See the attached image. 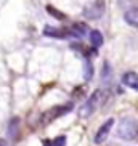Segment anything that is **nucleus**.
<instances>
[{"instance_id":"f257e3e1","label":"nucleus","mask_w":138,"mask_h":146,"mask_svg":"<svg viewBox=\"0 0 138 146\" xmlns=\"http://www.w3.org/2000/svg\"><path fill=\"white\" fill-rule=\"evenodd\" d=\"M117 137L127 141L138 143V119L133 117H124L117 129Z\"/></svg>"},{"instance_id":"f03ea898","label":"nucleus","mask_w":138,"mask_h":146,"mask_svg":"<svg viewBox=\"0 0 138 146\" xmlns=\"http://www.w3.org/2000/svg\"><path fill=\"white\" fill-rule=\"evenodd\" d=\"M74 104L72 103H66V104H60V106H53L50 108V109H47V111H43V114L40 116V125H48L52 124L55 119H58V117L64 116L66 112H69L71 109H72Z\"/></svg>"},{"instance_id":"7ed1b4c3","label":"nucleus","mask_w":138,"mask_h":146,"mask_svg":"<svg viewBox=\"0 0 138 146\" xmlns=\"http://www.w3.org/2000/svg\"><path fill=\"white\" fill-rule=\"evenodd\" d=\"M101 96H103V90H96L95 93L92 95L90 98H88L85 103L82 104L80 111H79L80 117H90L92 114L95 112V109H96V106H98V103L101 101Z\"/></svg>"},{"instance_id":"20e7f679","label":"nucleus","mask_w":138,"mask_h":146,"mask_svg":"<svg viewBox=\"0 0 138 146\" xmlns=\"http://www.w3.org/2000/svg\"><path fill=\"white\" fill-rule=\"evenodd\" d=\"M104 13V3L103 0H95L93 3H90L88 7H85V11H84V15H85L88 19H98V18H101Z\"/></svg>"},{"instance_id":"39448f33","label":"nucleus","mask_w":138,"mask_h":146,"mask_svg":"<svg viewBox=\"0 0 138 146\" xmlns=\"http://www.w3.org/2000/svg\"><path fill=\"white\" fill-rule=\"evenodd\" d=\"M112 125H114V119H108L106 122H104L101 127L98 129V132L95 133V138H93V141L96 143V145H101V143L108 138V135H109V132H111V129H112Z\"/></svg>"},{"instance_id":"423d86ee","label":"nucleus","mask_w":138,"mask_h":146,"mask_svg":"<svg viewBox=\"0 0 138 146\" xmlns=\"http://www.w3.org/2000/svg\"><path fill=\"white\" fill-rule=\"evenodd\" d=\"M43 34L50 35V37H56V39H64L68 35H71V31L69 29H53V27H45L43 29Z\"/></svg>"},{"instance_id":"0eeeda50","label":"nucleus","mask_w":138,"mask_h":146,"mask_svg":"<svg viewBox=\"0 0 138 146\" xmlns=\"http://www.w3.org/2000/svg\"><path fill=\"white\" fill-rule=\"evenodd\" d=\"M124 85H127L129 88H133L138 90V74L137 72H125L124 77H122Z\"/></svg>"},{"instance_id":"6e6552de","label":"nucleus","mask_w":138,"mask_h":146,"mask_svg":"<svg viewBox=\"0 0 138 146\" xmlns=\"http://www.w3.org/2000/svg\"><path fill=\"white\" fill-rule=\"evenodd\" d=\"M71 35H76V37H84V35L87 34V31H88V27L84 24V23H76L74 26H71Z\"/></svg>"},{"instance_id":"1a4fd4ad","label":"nucleus","mask_w":138,"mask_h":146,"mask_svg":"<svg viewBox=\"0 0 138 146\" xmlns=\"http://www.w3.org/2000/svg\"><path fill=\"white\" fill-rule=\"evenodd\" d=\"M90 40H92L93 48H100L101 45H103V35H101V32L96 31V29L90 32Z\"/></svg>"},{"instance_id":"9d476101","label":"nucleus","mask_w":138,"mask_h":146,"mask_svg":"<svg viewBox=\"0 0 138 146\" xmlns=\"http://www.w3.org/2000/svg\"><path fill=\"white\" fill-rule=\"evenodd\" d=\"M124 18L130 26H137L138 27V10H129V11L125 13Z\"/></svg>"},{"instance_id":"9b49d317","label":"nucleus","mask_w":138,"mask_h":146,"mask_svg":"<svg viewBox=\"0 0 138 146\" xmlns=\"http://www.w3.org/2000/svg\"><path fill=\"white\" fill-rule=\"evenodd\" d=\"M18 129H19V119H18V117H13V119L10 120V124H8V135L11 138H16Z\"/></svg>"},{"instance_id":"f8f14e48","label":"nucleus","mask_w":138,"mask_h":146,"mask_svg":"<svg viewBox=\"0 0 138 146\" xmlns=\"http://www.w3.org/2000/svg\"><path fill=\"white\" fill-rule=\"evenodd\" d=\"M47 11L52 15L53 18L60 19V21H64V19H66V15H64V13H61L60 10H56L55 7H52V5H47Z\"/></svg>"},{"instance_id":"ddd939ff","label":"nucleus","mask_w":138,"mask_h":146,"mask_svg":"<svg viewBox=\"0 0 138 146\" xmlns=\"http://www.w3.org/2000/svg\"><path fill=\"white\" fill-rule=\"evenodd\" d=\"M109 76H111V66H109V63H104L101 77H103V80H109Z\"/></svg>"},{"instance_id":"4468645a","label":"nucleus","mask_w":138,"mask_h":146,"mask_svg":"<svg viewBox=\"0 0 138 146\" xmlns=\"http://www.w3.org/2000/svg\"><path fill=\"white\" fill-rule=\"evenodd\" d=\"M85 79L87 80H90L92 79V64H90V61H87L85 63Z\"/></svg>"},{"instance_id":"2eb2a0df","label":"nucleus","mask_w":138,"mask_h":146,"mask_svg":"<svg viewBox=\"0 0 138 146\" xmlns=\"http://www.w3.org/2000/svg\"><path fill=\"white\" fill-rule=\"evenodd\" d=\"M66 145V137H58L53 141V146H64Z\"/></svg>"},{"instance_id":"dca6fc26","label":"nucleus","mask_w":138,"mask_h":146,"mask_svg":"<svg viewBox=\"0 0 138 146\" xmlns=\"http://www.w3.org/2000/svg\"><path fill=\"white\" fill-rule=\"evenodd\" d=\"M80 95H84V88L77 87V88H76V92L72 93V96H74V98H77V96H80Z\"/></svg>"},{"instance_id":"f3484780","label":"nucleus","mask_w":138,"mask_h":146,"mask_svg":"<svg viewBox=\"0 0 138 146\" xmlns=\"http://www.w3.org/2000/svg\"><path fill=\"white\" fill-rule=\"evenodd\" d=\"M43 146H53V143L50 141V140H45V141H43Z\"/></svg>"},{"instance_id":"a211bd4d","label":"nucleus","mask_w":138,"mask_h":146,"mask_svg":"<svg viewBox=\"0 0 138 146\" xmlns=\"http://www.w3.org/2000/svg\"><path fill=\"white\" fill-rule=\"evenodd\" d=\"M0 146H5V141L2 140V138H0Z\"/></svg>"}]
</instances>
